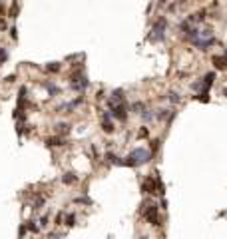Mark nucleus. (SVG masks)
Masks as SVG:
<instances>
[{"instance_id":"1","label":"nucleus","mask_w":227,"mask_h":239,"mask_svg":"<svg viewBox=\"0 0 227 239\" xmlns=\"http://www.w3.org/2000/svg\"><path fill=\"white\" fill-rule=\"evenodd\" d=\"M191 42H193V46H197L199 50H207L215 40H213V32L207 28V30H201V32L197 30V34L191 38Z\"/></svg>"},{"instance_id":"2","label":"nucleus","mask_w":227,"mask_h":239,"mask_svg":"<svg viewBox=\"0 0 227 239\" xmlns=\"http://www.w3.org/2000/svg\"><path fill=\"white\" fill-rule=\"evenodd\" d=\"M149 157H151V153L148 152V149H144V148H137V149H133L132 153L128 156V165H140V163H145V161H149Z\"/></svg>"},{"instance_id":"3","label":"nucleus","mask_w":227,"mask_h":239,"mask_svg":"<svg viewBox=\"0 0 227 239\" xmlns=\"http://www.w3.org/2000/svg\"><path fill=\"white\" fill-rule=\"evenodd\" d=\"M159 209H157V205H148L145 207V211H144V217L149 221L151 225H159Z\"/></svg>"},{"instance_id":"4","label":"nucleus","mask_w":227,"mask_h":239,"mask_svg":"<svg viewBox=\"0 0 227 239\" xmlns=\"http://www.w3.org/2000/svg\"><path fill=\"white\" fill-rule=\"evenodd\" d=\"M163 28H165V20H159L157 24L153 26V30H151V34L148 36V38L151 40V42H159V40H163Z\"/></svg>"},{"instance_id":"5","label":"nucleus","mask_w":227,"mask_h":239,"mask_svg":"<svg viewBox=\"0 0 227 239\" xmlns=\"http://www.w3.org/2000/svg\"><path fill=\"white\" fill-rule=\"evenodd\" d=\"M112 110H114V112H112V116H114V118H117L120 121H125L128 114H125V106H124V104H120V106H114Z\"/></svg>"},{"instance_id":"6","label":"nucleus","mask_w":227,"mask_h":239,"mask_svg":"<svg viewBox=\"0 0 227 239\" xmlns=\"http://www.w3.org/2000/svg\"><path fill=\"white\" fill-rule=\"evenodd\" d=\"M144 191L145 193H157V191H155V177L153 175H149V177L144 181Z\"/></svg>"},{"instance_id":"7","label":"nucleus","mask_w":227,"mask_h":239,"mask_svg":"<svg viewBox=\"0 0 227 239\" xmlns=\"http://www.w3.org/2000/svg\"><path fill=\"white\" fill-rule=\"evenodd\" d=\"M120 104H124V94H121V90H116L112 94V98H110V106H120Z\"/></svg>"},{"instance_id":"8","label":"nucleus","mask_w":227,"mask_h":239,"mask_svg":"<svg viewBox=\"0 0 227 239\" xmlns=\"http://www.w3.org/2000/svg\"><path fill=\"white\" fill-rule=\"evenodd\" d=\"M102 128H104V132H108V133H112V132H114V124L110 121V114H104Z\"/></svg>"},{"instance_id":"9","label":"nucleus","mask_w":227,"mask_h":239,"mask_svg":"<svg viewBox=\"0 0 227 239\" xmlns=\"http://www.w3.org/2000/svg\"><path fill=\"white\" fill-rule=\"evenodd\" d=\"M213 64H215V68H219V70L227 68V60L223 56H213Z\"/></svg>"},{"instance_id":"10","label":"nucleus","mask_w":227,"mask_h":239,"mask_svg":"<svg viewBox=\"0 0 227 239\" xmlns=\"http://www.w3.org/2000/svg\"><path fill=\"white\" fill-rule=\"evenodd\" d=\"M213 80H215V72H209V74H205V78H203V86H205V90H207V92H209V88H211Z\"/></svg>"},{"instance_id":"11","label":"nucleus","mask_w":227,"mask_h":239,"mask_svg":"<svg viewBox=\"0 0 227 239\" xmlns=\"http://www.w3.org/2000/svg\"><path fill=\"white\" fill-rule=\"evenodd\" d=\"M56 132H58V133H68V132H70V124H64V121L56 124Z\"/></svg>"},{"instance_id":"12","label":"nucleus","mask_w":227,"mask_h":239,"mask_svg":"<svg viewBox=\"0 0 227 239\" xmlns=\"http://www.w3.org/2000/svg\"><path fill=\"white\" fill-rule=\"evenodd\" d=\"M46 144L48 145H64V140H62V137H48Z\"/></svg>"},{"instance_id":"13","label":"nucleus","mask_w":227,"mask_h":239,"mask_svg":"<svg viewBox=\"0 0 227 239\" xmlns=\"http://www.w3.org/2000/svg\"><path fill=\"white\" fill-rule=\"evenodd\" d=\"M171 116H173V114H171L169 110H159L157 118H159V120H167V118H171Z\"/></svg>"},{"instance_id":"14","label":"nucleus","mask_w":227,"mask_h":239,"mask_svg":"<svg viewBox=\"0 0 227 239\" xmlns=\"http://www.w3.org/2000/svg\"><path fill=\"white\" fill-rule=\"evenodd\" d=\"M62 181L64 183H74L76 181V177H74V173H66L64 177H62Z\"/></svg>"},{"instance_id":"15","label":"nucleus","mask_w":227,"mask_h":239,"mask_svg":"<svg viewBox=\"0 0 227 239\" xmlns=\"http://www.w3.org/2000/svg\"><path fill=\"white\" fill-rule=\"evenodd\" d=\"M169 100H171V102H173V104H177V102H179V100H181V98H179V94H175V92H171V94H169Z\"/></svg>"},{"instance_id":"16","label":"nucleus","mask_w":227,"mask_h":239,"mask_svg":"<svg viewBox=\"0 0 227 239\" xmlns=\"http://www.w3.org/2000/svg\"><path fill=\"white\" fill-rule=\"evenodd\" d=\"M46 70H48V72H58L60 66H58V64H48V68H46Z\"/></svg>"},{"instance_id":"17","label":"nucleus","mask_w":227,"mask_h":239,"mask_svg":"<svg viewBox=\"0 0 227 239\" xmlns=\"http://www.w3.org/2000/svg\"><path fill=\"white\" fill-rule=\"evenodd\" d=\"M6 58H8V54H6V50H4V48H0V64H2V62H4V60H6Z\"/></svg>"},{"instance_id":"18","label":"nucleus","mask_w":227,"mask_h":239,"mask_svg":"<svg viewBox=\"0 0 227 239\" xmlns=\"http://www.w3.org/2000/svg\"><path fill=\"white\" fill-rule=\"evenodd\" d=\"M16 12H18V6H16V2H14L12 8H10V16H12V18H16Z\"/></svg>"},{"instance_id":"19","label":"nucleus","mask_w":227,"mask_h":239,"mask_svg":"<svg viewBox=\"0 0 227 239\" xmlns=\"http://www.w3.org/2000/svg\"><path fill=\"white\" fill-rule=\"evenodd\" d=\"M68 225H70V227H72V225H76V215H72V213L68 215Z\"/></svg>"},{"instance_id":"20","label":"nucleus","mask_w":227,"mask_h":239,"mask_svg":"<svg viewBox=\"0 0 227 239\" xmlns=\"http://www.w3.org/2000/svg\"><path fill=\"white\" fill-rule=\"evenodd\" d=\"M157 144H159L157 140H155V141H151V152H157Z\"/></svg>"},{"instance_id":"21","label":"nucleus","mask_w":227,"mask_h":239,"mask_svg":"<svg viewBox=\"0 0 227 239\" xmlns=\"http://www.w3.org/2000/svg\"><path fill=\"white\" fill-rule=\"evenodd\" d=\"M62 219H64V213H58V217H56V223L60 225V223H62Z\"/></svg>"},{"instance_id":"22","label":"nucleus","mask_w":227,"mask_h":239,"mask_svg":"<svg viewBox=\"0 0 227 239\" xmlns=\"http://www.w3.org/2000/svg\"><path fill=\"white\" fill-rule=\"evenodd\" d=\"M145 136H148V129H145V128L140 129V137H145Z\"/></svg>"},{"instance_id":"23","label":"nucleus","mask_w":227,"mask_h":239,"mask_svg":"<svg viewBox=\"0 0 227 239\" xmlns=\"http://www.w3.org/2000/svg\"><path fill=\"white\" fill-rule=\"evenodd\" d=\"M40 223H42V225H46V223H48V215H44V217H42V219H40Z\"/></svg>"},{"instance_id":"24","label":"nucleus","mask_w":227,"mask_h":239,"mask_svg":"<svg viewBox=\"0 0 227 239\" xmlns=\"http://www.w3.org/2000/svg\"><path fill=\"white\" fill-rule=\"evenodd\" d=\"M223 92H225V96H227V88H225V90H223Z\"/></svg>"}]
</instances>
